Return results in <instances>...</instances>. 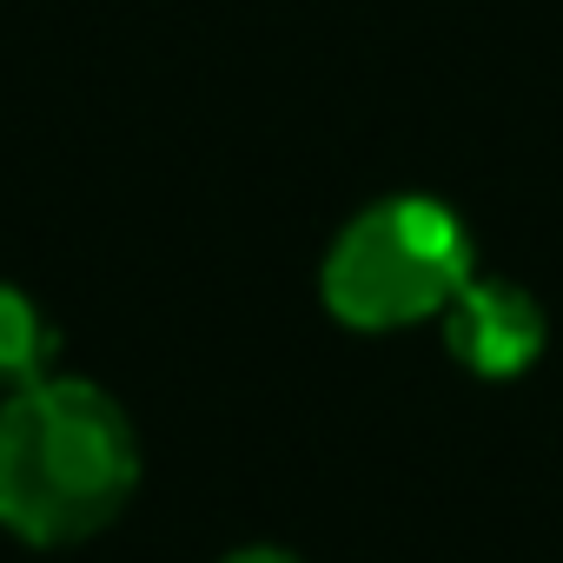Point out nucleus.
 <instances>
[{
	"label": "nucleus",
	"instance_id": "5",
	"mask_svg": "<svg viewBox=\"0 0 563 563\" xmlns=\"http://www.w3.org/2000/svg\"><path fill=\"white\" fill-rule=\"evenodd\" d=\"M225 563H306V556H292V550H278V543H245V550H232Z\"/></svg>",
	"mask_w": 563,
	"mask_h": 563
},
{
	"label": "nucleus",
	"instance_id": "1",
	"mask_svg": "<svg viewBox=\"0 0 563 563\" xmlns=\"http://www.w3.org/2000/svg\"><path fill=\"white\" fill-rule=\"evenodd\" d=\"M140 490V438L87 378H47L0 405V530L67 550L100 537Z\"/></svg>",
	"mask_w": 563,
	"mask_h": 563
},
{
	"label": "nucleus",
	"instance_id": "3",
	"mask_svg": "<svg viewBox=\"0 0 563 563\" xmlns=\"http://www.w3.org/2000/svg\"><path fill=\"white\" fill-rule=\"evenodd\" d=\"M438 325H444V352L484 385L523 378L550 345L543 306L523 286H510V278H471V286L444 306Z\"/></svg>",
	"mask_w": 563,
	"mask_h": 563
},
{
	"label": "nucleus",
	"instance_id": "4",
	"mask_svg": "<svg viewBox=\"0 0 563 563\" xmlns=\"http://www.w3.org/2000/svg\"><path fill=\"white\" fill-rule=\"evenodd\" d=\"M60 358V332L54 319L21 292V286H0V391H34L54 378Z\"/></svg>",
	"mask_w": 563,
	"mask_h": 563
},
{
	"label": "nucleus",
	"instance_id": "2",
	"mask_svg": "<svg viewBox=\"0 0 563 563\" xmlns=\"http://www.w3.org/2000/svg\"><path fill=\"white\" fill-rule=\"evenodd\" d=\"M471 286V232L444 199L398 192L352 212L332 239L319 292L325 312L352 332H405L444 319V306Z\"/></svg>",
	"mask_w": 563,
	"mask_h": 563
}]
</instances>
